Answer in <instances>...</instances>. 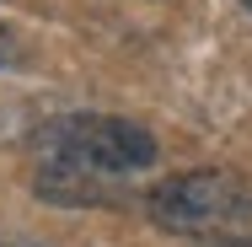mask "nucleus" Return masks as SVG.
Instances as JSON below:
<instances>
[{"mask_svg": "<svg viewBox=\"0 0 252 247\" xmlns=\"http://www.w3.org/2000/svg\"><path fill=\"white\" fill-rule=\"evenodd\" d=\"M11 59H16V43H11V33L0 27V65H11Z\"/></svg>", "mask_w": 252, "mask_h": 247, "instance_id": "obj_3", "label": "nucleus"}, {"mask_svg": "<svg viewBox=\"0 0 252 247\" xmlns=\"http://www.w3.org/2000/svg\"><path fill=\"white\" fill-rule=\"evenodd\" d=\"M231 247H252V242H231Z\"/></svg>", "mask_w": 252, "mask_h": 247, "instance_id": "obj_4", "label": "nucleus"}, {"mask_svg": "<svg viewBox=\"0 0 252 247\" xmlns=\"http://www.w3.org/2000/svg\"><path fill=\"white\" fill-rule=\"evenodd\" d=\"M156 161V140L107 113H70L38 129V194L54 204H102L107 188Z\"/></svg>", "mask_w": 252, "mask_h": 247, "instance_id": "obj_1", "label": "nucleus"}, {"mask_svg": "<svg viewBox=\"0 0 252 247\" xmlns=\"http://www.w3.org/2000/svg\"><path fill=\"white\" fill-rule=\"evenodd\" d=\"M242 5H247V11H252V0H242Z\"/></svg>", "mask_w": 252, "mask_h": 247, "instance_id": "obj_5", "label": "nucleus"}, {"mask_svg": "<svg viewBox=\"0 0 252 247\" xmlns=\"http://www.w3.org/2000/svg\"><path fill=\"white\" fill-rule=\"evenodd\" d=\"M145 210L161 231H177V237L242 231L252 226V183L242 172L204 167V172H183V177H166L161 188H151Z\"/></svg>", "mask_w": 252, "mask_h": 247, "instance_id": "obj_2", "label": "nucleus"}]
</instances>
